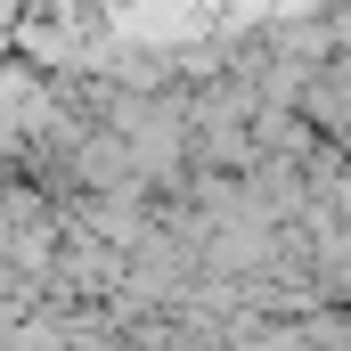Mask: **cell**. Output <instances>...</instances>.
<instances>
[{
    "label": "cell",
    "instance_id": "obj_1",
    "mask_svg": "<svg viewBox=\"0 0 351 351\" xmlns=\"http://www.w3.org/2000/svg\"><path fill=\"white\" fill-rule=\"evenodd\" d=\"M0 16H16V0H0Z\"/></svg>",
    "mask_w": 351,
    "mask_h": 351
},
{
    "label": "cell",
    "instance_id": "obj_2",
    "mask_svg": "<svg viewBox=\"0 0 351 351\" xmlns=\"http://www.w3.org/2000/svg\"><path fill=\"white\" fill-rule=\"evenodd\" d=\"M0 49H8V25H0Z\"/></svg>",
    "mask_w": 351,
    "mask_h": 351
}]
</instances>
